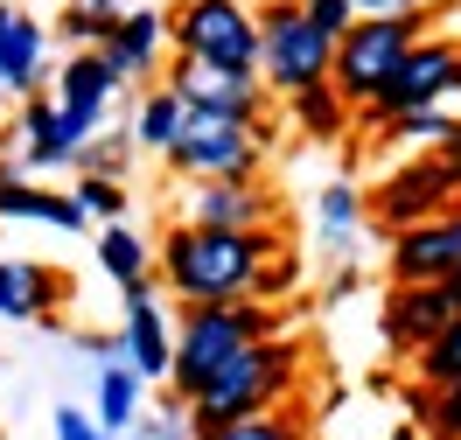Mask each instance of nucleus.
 Returning a JSON list of instances; mask_svg holds the SVG:
<instances>
[{"label": "nucleus", "mask_w": 461, "mask_h": 440, "mask_svg": "<svg viewBox=\"0 0 461 440\" xmlns=\"http://www.w3.org/2000/svg\"><path fill=\"white\" fill-rule=\"evenodd\" d=\"M427 419H433V434H440V440H461V378L427 391Z\"/></svg>", "instance_id": "obj_29"}, {"label": "nucleus", "mask_w": 461, "mask_h": 440, "mask_svg": "<svg viewBox=\"0 0 461 440\" xmlns=\"http://www.w3.org/2000/svg\"><path fill=\"white\" fill-rule=\"evenodd\" d=\"M57 440H105L91 419H77V412H57Z\"/></svg>", "instance_id": "obj_34"}, {"label": "nucleus", "mask_w": 461, "mask_h": 440, "mask_svg": "<svg viewBox=\"0 0 461 440\" xmlns=\"http://www.w3.org/2000/svg\"><path fill=\"white\" fill-rule=\"evenodd\" d=\"M252 22H259V85L266 91L294 98V91H308V85H329L336 35H321L301 0H266Z\"/></svg>", "instance_id": "obj_5"}, {"label": "nucleus", "mask_w": 461, "mask_h": 440, "mask_svg": "<svg viewBox=\"0 0 461 440\" xmlns=\"http://www.w3.org/2000/svg\"><path fill=\"white\" fill-rule=\"evenodd\" d=\"M405 105H447V112L461 105V42L455 35H420L364 112H371V126H377L384 112H405Z\"/></svg>", "instance_id": "obj_8"}, {"label": "nucleus", "mask_w": 461, "mask_h": 440, "mask_svg": "<svg viewBox=\"0 0 461 440\" xmlns=\"http://www.w3.org/2000/svg\"><path fill=\"white\" fill-rule=\"evenodd\" d=\"M70 7H91V14H119L126 0H70Z\"/></svg>", "instance_id": "obj_35"}, {"label": "nucleus", "mask_w": 461, "mask_h": 440, "mask_svg": "<svg viewBox=\"0 0 461 440\" xmlns=\"http://www.w3.org/2000/svg\"><path fill=\"white\" fill-rule=\"evenodd\" d=\"M266 252H280L273 231H224V224H175L161 245V280L182 308L203 301H245Z\"/></svg>", "instance_id": "obj_1"}, {"label": "nucleus", "mask_w": 461, "mask_h": 440, "mask_svg": "<svg viewBox=\"0 0 461 440\" xmlns=\"http://www.w3.org/2000/svg\"><path fill=\"white\" fill-rule=\"evenodd\" d=\"M357 224H364V196L349 189V182H329L321 189V203H315V231L329 252H349L357 245Z\"/></svg>", "instance_id": "obj_21"}, {"label": "nucleus", "mask_w": 461, "mask_h": 440, "mask_svg": "<svg viewBox=\"0 0 461 440\" xmlns=\"http://www.w3.org/2000/svg\"><path fill=\"white\" fill-rule=\"evenodd\" d=\"M113 91H119V77L105 70L98 49H77V57L57 70V119H63V133H70V147H91V140H98Z\"/></svg>", "instance_id": "obj_11"}, {"label": "nucleus", "mask_w": 461, "mask_h": 440, "mask_svg": "<svg viewBox=\"0 0 461 440\" xmlns=\"http://www.w3.org/2000/svg\"><path fill=\"white\" fill-rule=\"evenodd\" d=\"M447 203H455V182H447V168H440L433 154H412L405 168H392V175L377 182L371 217L384 224V231H405V224H420V217H440Z\"/></svg>", "instance_id": "obj_9"}, {"label": "nucleus", "mask_w": 461, "mask_h": 440, "mask_svg": "<svg viewBox=\"0 0 461 440\" xmlns=\"http://www.w3.org/2000/svg\"><path fill=\"white\" fill-rule=\"evenodd\" d=\"M420 35H427V14H357L329 57V85L343 91V105H371Z\"/></svg>", "instance_id": "obj_4"}, {"label": "nucleus", "mask_w": 461, "mask_h": 440, "mask_svg": "<svg viewBox=\"0 0 461 440\" xmlns=\"http://www.w3.org/2000/svg\"><path fill=\"white\" fill-rule=\"evenodd\" d=\"M119 14H91V7H63V42H70V49H98V42H105V29H113Z\"/></svg>", "instance_id": "obj_28"}, {"label": "nucleus", "mask_w": 461, "mask_h": 440, "mask_svg": "<svg viewBox=\"0 0 461 440\" xmlns=\"http://www.w3.org/2000/svg\"><path fill=\"white\" fill-rule=\"evenodd\" d=\"M447 315H455V293H447V280H420V287H399L392 301H384V343L399 356L427 350L433 336L447 328Z\"/></svg>", "instance_id": "obj_15"}, {"label": "nucleus", "mask_w": 461, "mask_h": 440, "mask_svg": "<svg viewBox=\"0 0 461 440\" xmlns=\"http://www.w3.org/2000/svg\"><path fill=\"white\" fill-rule=\"evenodd\" d=\"M175 175H259L266 147L252 140V119L245 112H210V105H182L175 140L161 147Z\"/></svg>", "instance_id": "obj_6"}, {"label": "nucleus", "mask_w": 461, "mask_h": 440, "mask_svg": "<svg viewBox=\"0 0 461 440\" xmlns=\"http://www.w3.org/2000/svg\"><path fill=\"white\" fill-rule=\"evenodd\" d=\"M42 49H50V35H42V22L0 0V91H14V98H29V91L42 85V70H50V63H42Z\"/></svg>", "instance_id": "obj_17"}, {"label": "nucleus", "mask_w": 461, "mask_h": 440, "mask_svg": "<svg viewBox=\"0 0 461 440\" xmlns=\"http://www.w3.org/2000/svg\"><path fill=\"white\" fill-rule=\"evenodd\" d=\"M133 412H140V371L105 364V378H98V419L105 427H133Z\"/></svg>", "instance_id": "obj_25"}, {"label": "nucleus", "mask_w": 461, "mask_h": 440, "mask_svg": "<svg viewBox=\"0 0 461 440\" xmlns=\"http://www.w3.org/2000/svg\"><path fill=\"white\" fill-rule=\"evenodd\" d=\"M161 49H168V14L161 7H119V22L98 42V57L119 85H147L161 70Z\"/></svg>", "instance_id": "obj_13"}, {"label": "nucleus", "mask_w": 461, "mask_h": 440, "mask_svg": "<svg viewBox=\"0 0 461 440\" xmlns=\"http://www.w3.org/2000/svg\"><path fill=\"white\" fill-rule=\"evenodd\" d=\"M433 161L447 168V182H455V196H461V119L447 126V133H440V140H433Z\"/></svg>", "instance_id": "obj_32"}, {"label": "nucleus", "mask_w": 461, "mask_h": 440, "mask_svg": "<svg viewBox=\"0 0 461 440\" xmlns=\"http://www.w3.org/2000/svg\"><path fill=\"white\" fill-rule=\"evenodd\" d=\"M203 440H301V434L280 412H245V419H224V427H203Z\"/></svg>", "instance_id": "obj_27"}, {"label": "nucleus", "mask_w": 461, "mask_h": 440, "mask_svg": "<svg viewBox=\"0 0 461 440\" xmlns=\"http://www.w3.org/2000/svg\"><path fill=\"white\" fill-rule=\"evenodd\" d=\"M357 14H420L427 0H349Z\"/></svg>", "instance_id": "obj_33"}, {"label": "nucleus", "mask_w": 461, "mask_h": 440, "mask_svg": "<svg viewBox=\"0 0 461 440\" xmlns=\"http://www.w3.org/2000/svg\"><path fill=\"white\" fill-rule=\"evenodd\" d=\"M301 7H308V22H315L321 35H343L349 22H357V7H349V0H301Z\"/></svg>", "instance_id": "obj_31"}, {"label": "nucleus", "mask_w": 461, "mask_h": 440, "mask_svg": "<svg viewBox=\"0 0 461 440\" xmlns=\"http://www.w3.org/2000/svg\"><path fill=\"white\" fill-rule=\"evenodd\" d=\"M63 301V273H50V265H0V315L7 322H42L50 308Z\"/></svg>", "instance_id": "obj_19"}, {"label": "nucleus", "mask_w": 461, "mask_h": 440, "mask_svg": "<svg viewBox=\"0 0 461 440\" xmlns=\"http://www.w3.org/2000/svg\"><path fill=\"white\" fill-rule=\"evenodd\" d=\"M168 350H175V328L161 322V301L147 280L126 287V371L140 378H168Z\"/></svg>", "instance_id": "obj_16"}, {"label": "nucleus", "mask_w": 461, "mask_h": 440, "mask_svg": "<svg viewBox=\"0 0 461 440\" xmlns=\"http://www.w3.org/2000/svg\"><path fill=\"white\" fill-rule=\"evenodd\" d=\"M412 356H420V378L427 384H455L461 378V308L447 315V328L433 336L427 350H412Z\"/></svg>", "instance_id": "obj_26"}, {"label": "nucleus", "mask_w": 461, "mask_h": 440, "mask_svg": "<svg viewBox=\"0 0 461 440\" xmlns=\"http://www.w3.org/2000/svg\"><path fill=\"white\" fill-rule=\"evenodd\" d=\"M287 384H294V350L280 336H252L245 350H230L224 364L189 391V399H196V427H224V419H245V412H273Z\"/></svg>", "instance_id": "obj_2"}, {"label": "nucleus", "mask_w": 461, "mask_h": 440, "mask_svg": "<svg viewBox=\"0 0 461 440\" xmlns=\"http://www.w3.org/2000/svg\"><path fill=\"white\" fill-rule=\"evenodd\" d=\"M294 119H301L315 140H336L343 119H349V105H343V91H336V85H308V91H294Z\"/></svg>", "instance_id": "obj_24"}, {"label": "nucleus", "mask_w": 461, "mask_h": 440, "mask_svg": "<svg viewBox=\"0 0 461 440\" xmlns=\"http://www.w3.org/2000/svg\"><path fill=\"white\" fill-rule=\"evenodd\" d=\"M0 217H35V224L77 231V224H85V203H77V196H50V189L22 182L14 168H0Z\"/></svg>", "instance_id": "obj_20"}, {"label": "nucleus", "mask_w": 461, "mask_h": 440, "mask_svg": "<svg viewBox=\"0 0 461 440\" xmlns=\"http://www.w3.org/2000/svg\"><path fill=\"white\" fill-rule=\"evenodd\" d=\"M280 203L266 196L252 175H196L189 189V217L182 224H224V231H273Z\"/></svg>", "instance_id": "obj_12"}, {"label": "nucleus", "mask_w": 461, "mask_h": 440, "mask_svg": "<svg viewBox=\"0 0 461 440\" xmlns=\"http://www.w3.org/2000/svg\"><path fill=\"white\" fill-rule=\"evenodd\" d=\"M168 42L182 57L259 70V22L245 14V0H182L168 14Z\"/></svg>", "instance_id": "obj_7"}, {"label": "nucleus", "mask_w": 461, "mask_h": 440, "mask_svg": "<svg viewBox=\"0 0 461 440\" xmlns=\"http://www.w3.org/2000/svg\"><path fill=\"white\" fill-rule=\"evenodd\" d=\"M252 336H273V315L259 301H203V308H182V328H175V350H168V384L175 391H196L230 350H245Z\"/></svg>", "instance_id": "obj_3"}, {"label": "nucleus", "mask_w": 461, "mask_h": 440, "mask_svg": "<svg viewBox=\"0 0 461 440\" xmlns=\"http://www.w3.org/2000/svg\"><path fill=\"white\" fill-rule=\"evenodd\" d=\"M175 126H182V98L161 85V91H147V105H140V119H133V133H126V140L147 147V154H161V147L175 140Z\"/></svg>", "instance_id": "obj_23"}, {"label": "nucleus", "mask_w": 461, "mask_h": 440, "mask_svg": "<svg viewBox=\"0 0 461 440\" xmlns=\"http://www.w3.org/2000/svg\"><path fill=\"white\" fill-rule=\"evenodd\" d=\"M168 91L182 98V105H210V112H245V119L266 105L259 70H230V63H203V57H182V63H175Z\"/></svg>", "instance_id": "obj_14"}, {"label": "nucleus", "mask_w": 461, "mask_h": 440, "mask_svg": "<svg viewBox=\"0 0 461 440\" xmlns=\"http://www.w3.org/2000/svg\"><path fill=\"white\" fill-rule=\"evenodd\" d=\"M98 265L113 273L119 287H133V280H147L154 252H147V238H133L126 224H105V231H98Z\"/></svg>", "instance_id": "obj_22"}, {"label": "nucleus", "mask_w": 461, "mask_h": 440, "mask_svg": "<svg viewBox=\"0 0 461 440\" xmlns=\"http://www.w3.org/2000/svg\"><path fill=\"white\" fill-rule=\"evenodd\" d=\"M14 161L22 168H63V161H77V147L63 133L57 119V98H22V133H14Z\"/></svg>", "instance_id": "obj_18"}, {"label": "nucleus", "mask_w": 461, "mask_h": 440, "mask_svg": "<svg viewBox=\"0 0 461 440\" xmlns=\"http://www.w3.org/2000/svg\"><path fill=\"white\" fill-rule=\"evenodd\" d=\"M77 203H85V217H119V210H126V189H119L113 175H85L77 182Z\"/></svg>", "instance_id": "obj_30"}, {"label": "nucleus", "mask_w": 461, "mask_h": 440, "mask_svg": "<svg viewBox=\"0 0 461 440\" xmlns=\"http://www.w3.org/2000/svg\"><path fill=\"white\" fill-rule=\"evenodd\" d=\"M461 265V210L447 203L440 217H420L392 231V280L399 287H420V280H447Z\"/></svg>", "instance_id": "obj_10"}, {"label": "nucleus", "mask_w": 461, "mask_h": 440, "mask_svg": "<svg viewBox=\"0 0 461 440\" xmlns=\"http://www.w3.org/2000/svg\"><path fill=\"white\" fill-rule=\"evenodd\" d=\"M447 293H455V308H461V265H455V273H447Z\"/></svg>", "instance_id": "obj_36"}]
</instances>
